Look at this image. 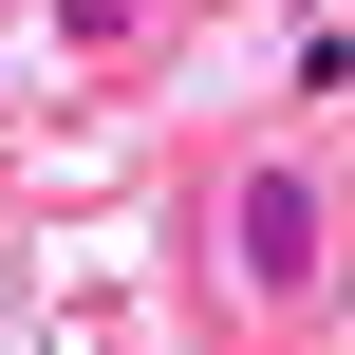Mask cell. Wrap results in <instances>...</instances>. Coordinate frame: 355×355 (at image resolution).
Here are the masks:
<instances>
[{"label":"cell","mask_w":355,"mask_h":355,"mask_svg":"<svg viewBox=\"0 0 355 355\" xmlns=\"http://www.w3.org/2000/svg\"><path fill=\"white\" fill-rule=\"evenodd\" d=\"M318 262H337V187H318L300 150L225 168V281H243L262 318H300V300H318Z\"/></svg>","instance_id":"obj_1"}]
</instances>
